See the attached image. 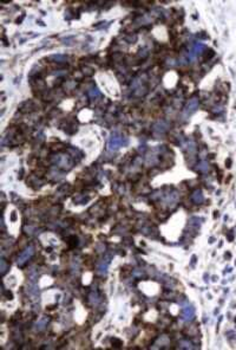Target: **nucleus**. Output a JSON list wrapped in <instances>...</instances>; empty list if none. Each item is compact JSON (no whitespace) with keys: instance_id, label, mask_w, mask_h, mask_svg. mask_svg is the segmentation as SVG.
Returning <instances> with one entry per match:
<instances>
[{"instance_id":"nucleus-2","label":"nucleus","mask_w":236,"mask_h":350,"mask_svg":"<svg viewBox=\"0 0 236 350\" xmlns=\"http://www.w3.org/2000/svg\"><path fill=\"white\" fill-rule=\"evenodd\" d=\"M32 254H33V247H29L27 250H25V251L20 254V257H19V259H18V264H19V265H22L24 262H27V260L32 257Z\"/></svg>"},{"instance_id":"nucleus-5","label":"nucleus","mask_w":236,"mask_h":350,"mask_svg":"<svg viewBox=\"0 0 236 350\" xmlns=\"http://www.w3.org/2000/svg\"><path fill=\"white\" fill-rule=\"evenodd\" d=\"M193 200L196 202V204H202L203 202V195L202 193L198 190V192H195V194L193 195Z\"/></svg>"},{"instance_id":"nucleus-3","label":"nucleus","mask_w":236,"mask_h":350,"mask_svg":"<svg viewBox=\"0 0 236 350\" xmlns=\"http://www.w3.org/2000/svg\"><path fill=\"white\" fill-rule=\"evenodd\" d=\"M194 314H195V310H194V307H191V306H187V307H184L183 309V319H185V321H189V319H191V318L194 317Z\"/></svg>"},{"instance_id":"nucleus-4","label":"nucleus","mask_w":236,"mask_h":350,"mask_svg":"<svg viewBox=\"0 0 236 350\" xmlns=\"http://www.w3.org/2000/svg\"><path fill=\"white\" fill-rule=\"evenodd\" d=\"M120 143H122V139H120V137L112 136L111 140H110V142H109V147H110V149H117L118 147L120 146Z\"/></svg>"},{"instance_id":"nucleus-6","label":"nucleus","mask_w":236,"mask_h":350,"mask_svg":"<svg viewBox=\"0 0 236 350\" xmlns=\"http://www.w3.org/2000/svg\"><path fill=\"white\" fill-rule=\"evenodd\" d=\"M198 169H200V170H207V169H208V163H207V162H202V163L200 164Z\"/></svg>"},{"instance_id":"nucleus-1","label":"nucleus","mask_w":236,"mask_h":350,"mask_svg":"<svg viewBox=\"0 0 236 350\" xmlns=\"http://www.w3.org/2000/svg\"><path fill=\"white\" fill-rule=\"evenodd\" d=\"M197 107H198V99H196V98L190 99L189 103H188V105H187V108H185V110H184V116H189V115H191L194 111L197 109Z\"/></svg>"}]
</instances>
